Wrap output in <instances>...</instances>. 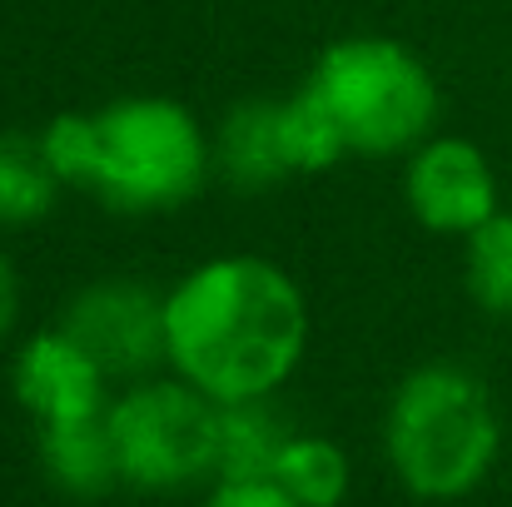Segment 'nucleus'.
I'll use <instances>...</instances> for the list:
<instances>
[{"label":"nucleus","mask_w":512,"mask_h":507,"mask_svg":"<svg viewBox=\"0 0 512 507\" xmlns=\"http://www.w3.org/2000/svg\"><path fill=\"white\" fill-rule=\"evenodd\" d=\"M274 478L294 493L299 507H339L348 498V453H343L334 438H319V433H294Z\"/></svg>","instance_id":"13"},{"label":"nucleus","mask_w":512,"mask_h":507,"mask_svg":"<svg viewBox=\"0 0 512 507\" xmlns=\"http://www.w3.org/2000/svg\"><path fill=\"white\" fill-rule=\"evenodd\" d=\"M110 378H140L165 363V299L140 284H95L70 309L65 324Z\"/></svg>","instance_id":"7"},{"label":"nucleus","mask_w":512,"mask_h":507,"mask_svg":"<svg viewBox=\"0 0 512 507\" xmlns=\"http://www.w3.org/2000/svg\"><path fill=\"white\" fill-rule=\"evenodd\" d=\"M383 448L393 478L423 503H458L488 483L503 453V418L483 378L458 363L413 368L388 403Z\"/></svg>","instance_id":"2"},{"label":"nucleus","mask_w":512,"mask_h":507,"mask_svg":"<svg viewBox=\"0 0 512 507\" xmlns=\"http://www.w3.org/2000/svg\"><path fill=\"white\" fill-rule=\"evenodd\" d=\"M60 174L50 169L40 135H0V224H35L55 209Z\"/></svg>","instance_id":"12"},{"label":"nucleus","mask_w":512,"mask_h":507,"mask_svg":"<svg viewBox=\"0 0 512 507\" xmlns=\"http://www.w3.org/2000/svg\"><path fill=\"white\" fill-rule=\"evenodd\" d=\"M199 507H299L279 478H214Z\"/></svg>","instance_id":"16"},{"label":"nucleus","mask_w":512,"mask_h":507,"mask_svg":"<svg viewBox=\"0 0 512 507\" xmlns=\"http://www.w3.org/2000/svg\"><path fill=\"white\" fill-rule=\"evenodd\" d=\"M105 383H110V373L95 363V353L70 329L35 334L30 343H20V353L10 363V393L35 418V428L100 418L110 408Z\"/></svg>","instance_id":"8"},{"label":"nucleus","mask_w":512,"mask_h":507,"mask_svg":"<svg viewBox=\"0 0 512 507\" xmlns=\"http://www.w3.org/2000/svg\"><path fill=\"white\" fill-rule=\"evenodd\" d=\"M403 199L428 234H473L498 214V174L473 140H428L413 150Z\"/></svg>","instance_id":"6"},{"label":"nucleus","mask_w":512,"mask_h":507,"mask_svg":"<svg viewBox=\"0 0 512 507\" xmlns=\"http://www.w3.org/2000/svg\"><path fill=\"white\" fill-rule=\"evenodd\" d=\"M214 165L224 169V179L244 194L279 184L289 169L284 155V135H279V100H249L234 105L229 120L219 125V145H214Z\"/></svg>","instance_id":"10"},{"label":"nucleus","mask_w":512,"mask_h":507,"mask_svg":"<svg viewBox=\"0 0 512 507\" xmlns=\"http://www.w3.org/2000/svg\"><path fill=\"white\" fill-rule=\"evenodd\" d=\"M304 85L339 120L348 155L383 160V155L418 150L438 115V85L428 65L388 35L334 40L314 60Z\"/></svg>","instance_id":"4"},{"label":"nucleus","mask_w":512,"mask_h":507,"mask_svg":"<svg viewBox=\"0 0 512 507\" xmlns=\"http://www.w3.org/2000/svg\"><path fill=\"white\" fill-rule=\"evenodd\" d=\"M35 453H40V473L65 498L95 503V498H105L125 483L105 413L100 418H75V423H45L40 438H35Z\"/></svg>","instance_id":"9"},{"label":"nucleus","mask_w":512,"mask_h":507,"mask_svg":"<svg viewBox=\"0 0 512 507\" xmlns=\"http://www.w3.org/2000/svg\"><path fill=\"white\" fill-rule=\"evenodd\" d=\"M294 428L269 408V398L219 403V468L214 478H274Z\"/></svg>","instance_id":"11"},{"label":"nucleus","mask_w":512,"mask_h":507,"mask_svg":"<svg viewBox=\"0 0 512 507\" xmlns=\"http://www.w3.org/2000/svg\"><path fill=\"white\" fill-rule=\"evenodd\" d=\"M15 309H20V289H15V269H10V259L0 254V338L10 334V324H15Z\"/></svg>","instance_id":"17"},{"label":"nucleus","mask_w":512,"mask_h":507,"mask_svg":"<svg viewBox=\"0 0 512 507\" xmlns=\"http://www.w3.org/2000/svg\"><path fill=\"white\" fill-rule=\"evenodd\" d=\"M279 135H284V155L294 174H324L348 155L339 120L329 115V105L304 85L299 95L279 100Z\"/></svg>","instance_id":"14"},{"label":"nucleus","mask_w":512,"mask_h":507,"mask_svg":"<svg viewBox=\"0 0 512 507\" xmlns=\"http://www.w3.org/2000/svg\"><path fill=\"white\" fill-rule=\"evenodd\" d=\"M304 343L299 284L259 254L209 259L165 299V363L214 403L269 398L299 368Z\"/></svg>","instance_id":"1"},{"label":"nucleus","mask_w":512,"mask_h":507,"mask_svg":"<svg viewBox=\"0 0 512 507\" xmlns=\"http://www.w3.org/2000/svg\"><path fill=\"white\" fill-rule=\"evenodd\" d=\"M120 478L140 493H179L219 468V403L184 378L135 383L105 408Z\"/></svg>","instance_id":"5"},{"label":"nucleus","mask_w":512,"mask_h":507,"mask_svg":"<svg viewBox=\"0 0 512 507\" xmlns=\"http://www.w3.org/2000/svg\"><path fill=\"white\" fill-rule=\"evenodd\" d=\"M209 160V140L179 100L135 95L90 115L85 189L120 214H165L204 189Z\"/></svg>","instance_id":"3"},{"label":"nucleus","mask_w":512,"mask_h":507,"mask_svg":"<svg viewBox=\"0 0 512 507\" xmlns=\"http://www.w3.org/2000/svg\"><path fill=\"white\" fill-rule=\"evenodd\" d=\"M468 294L478 299V309L512 319V214H493L483 229L468 234Z\"/></svg>","instance_id":"15"}]
</instances>
